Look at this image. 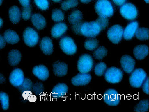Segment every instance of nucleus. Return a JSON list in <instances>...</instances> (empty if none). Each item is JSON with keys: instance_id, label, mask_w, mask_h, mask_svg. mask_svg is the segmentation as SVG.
<instances>
[{"instance_id": "f704fd0d", "label": "nucleus", "mask_w": 149, "mask_h": 112, "mask_svg": "<svg viewBox=\"0 0 149 112\" xmlns=\"http://www.w3.org/2000/svg\"><path fill=\"white\" fill-rule=\"evenodd\" d=\"M34 1L36 5L41 10H47L49 8L48 0H34Z\"/></svg>"}, {"instance_id": "09e8293b", "label": "nucleus", "mask_w": 149, "mask_h": 112, "mask_svg": "<svg viewBox=\"0 0 149 112\" xmlns=\"http://www.w3.org/2000/svg\"><path fill=\"white\" fill-rule=\"evenodd\" d=\"M3 1L4 0H0V6L2 4V2H3Z\"/></svg>"}, {"instance_id": "e433bc0d", "label": "nucleus", "mask_w": 149, "mask_h": 112, "mask_svg": "<svg viewBox=\"0 0 149 112\" xmlns=\"http://www.w3.org/2000/svg\"><path fill=\"white\" fill-rule=\"evenodd\" d=\"M101 28L102 30L106 28L109 24V20L107 18L99 17L96 20Z\"/></svg>"}, {"instance_id": "58836bf2", "label": "nucleus", "mask_w": 149, "mask_h": 112, "mask_svg": "<svg viewBox=\"0 0 149 112\" xmlns=\"http://www.w3.org/2000/svg\"><path fill=\"white\" fill-rule=\"evenodd\" d=\"M83 22L82 21L76 23L72 26V30L73 32L77 35L81 34V28Z\"/></svg>"}, {"instance_id": "39448f33", "label": "nucleus", "mask_w": 149, "mask_h": 112, "mask_svg": "<svg viewBox=\"0 0 149 112\" xmlns=\"http://www.w3.org/2000/svg\"><path fill=\"white\" fill-rule=\"evenodd\" d=\"M59 45L62 51L68 55H73L76 53L77 50L75 42L69 37H62L60 40Z\"/></svg>"}, {"instance_id": "f8f14e48", "label": "nucleus", "mask_w": 149, "mask_h": 112, "mask_svg": "<svg viewBox=\"0 0 149 112\" xmlns=\"http://www.w3.org/2000/svg\"><path fill=\"white\" fill-rule=\"evenodd\" d=\"M121 67L127 73H130L133 71L136 65V62L132 57L128 55L123 56L120 59Z\"/></svg>"}, {"instance_id": "49530a36", "label": "nucleus", "mask_w": 149, "mask_h": 112, "mask_svg": "<svg viewBox=\"0 0 149 112\" xmlns=\"http://www.w3.org/2000/svg\"><path fill=\"white\" fill-rule=\"evenodd\" d=\"M3 20L1 18H0V28H1L2 25H3Z\"/></svg>"}, {"instance_id": "bb28decb", "label": "nucleus", "mask_w": 149, "mask_h": 112, "mask_svg": "<svg viewBox=\"0 0 149 112\" xmlns=\"http://www.w3.org/2000/svg\"><path fill=\"white\" fill-rule=\"evenodd\" d=\"M107 50L104 46H101L95 51L93 53V56L97 60H102L107 56Z\"/></svg>"}, {"instance_id": "7c9ffc66", "label": "nucleus", "mask_w": 149, "mask_h": 112, "mask_svg": "<svg viewBox=\"0 0 149 112\" xmlns=\"http://www.w3.org/2000/svg\"><path fill=\"white\" fill-rule=\"evenodd\" d=\"M77 0H66L62 2L61 8L64 11H67L69 9L75 8L78 5Z\"/></svg>"}, {"instance_id": "4468645a", "label": "nucleus", "mask_w": 149, "mask_h": 112, "mask_svg": "<svg viewBox=\"0 0 149 112\" xmlns=\"http://www.w3.org/2000/svg\"><path fill=\"white\" fill-rule=\"evenodd\" d=\"M33 74L38 79L42 81L47 80L49 77V71L44 65H40L35 66L33 69Z\"/></svg>"}, {"instance_id": "a19ab883", "label": "nucleus", "mask_w": 149, "mask_h": 112, "mask_svg": "<svg viewBox=\"0 0 149 112\" xmlns=\"http://www.w3.org/2000/svg\"><path fill=\"white\" fill-rule=\"evenodd\" d=\"M6 45V42L3 37L0 34V50L3 49Z\"/></svg>"}, {"instance_id": "72a5a7b5", "label": "nucleus", "mask_w": 149, "mask_h": 112, "mask_svg": "<svg viewBox=\"0 0 149 112\" xmlns=\"http://www.w3.org/2000/svg\"><path fill=\"white\" fill-rule=\"evenodd\" d=\"M107 66L104 62L98 63L95 66L94 71L95 75L98 76H102L106 70Z\"/></svg>"}, {"instance_id": "c756f323", "label": "nucleus", "mask_w": 149, "mask_h": 112, "mask_svg": "<svg viewBox=\"0 0 149 112\" xmlns=\"http://www.w3.org/2000/svg\"><path fill=\"white\" fill-rule=\"evenodd\" d=\"M0 102L2 109L4 111L8 110L9 107V97L5 92H0Z\"/></svg>"}, {"instance_id": "6e6552de", "label": "nucleus", "mask_w": 149, "mask_h": 112, "mask_svg": "<svg viewBox=\"0 0 149 112\" xmlns=\"http://www.w3.org/2000/svg\"><path fill=\"white\" fill-rule=\"evenodd\" d=\"M23 38L26 44L30 47L36 45L39 40L38 32L33 28L30 27L26 28L24 31Z\"/></svg>"}, {"instance_id": "ea45409f", "label": "nucleus", "mask_w": 149, "mask_h": 112, "mask_svg": "<svg viewBox=\"0 0 149 112\" xmlns=\"http://www.w3.org/2000/svg\"><path fill=\"white\" fill-rule=\"evenodd\" d=\"M142 89L145 94H149V77H147L142 85Z\"/></svg>"}, {"instance_id": "b1692460", "label": "nucleus", "mask_w": 149, "mask_h": 112, "mask_svg": "<svg viewBox=\"0 0 149 112\" xmlns=\"http://www.w3.org/2000/svg\"><path fill=\"white\" fill-rule=\"evenodd\" d=\"M68 87L63 83H59L54 87L52 93L56 97H59L65 95L68 92Z\"/></svg>"}, {"instance_id": "1a4fd4ad", "label": "nucleus", "mask_w": 149, "mask_h": 112, "mask_svg": "<svg viewBox=\"0 0 149 112\" xmlns=\"http://www.w3.org/2000/svg\"><path fill=\"white\" fill-rule=\"evenodd\" d=\"M120 11L122 16L125 19L129 20L135 19L138 15V11L136 7L131 3L123 5Z\"/></svg>"}, {"instance_id": "9d476101", "label": "nucleus", "mask_w": 149, "mask_h": 112, "mask_svg": "<svg viewBox=\"0 0 149 112\" xmlns=\"http://www.w3.org/2000/svg\"><path fill=\"white\" fill-rule=\"evenodd\" d=\"M104 102L107 105L117 106L121 100V95L116 90L110 89L106 91L104 94Z\"/></svg>"}, {"instance_id": "aec40b11", "label": "nucleus", "mask_w": 149, "mask_h": 112, "mask_svg": "<svg viewBox=\"0 0 149 112\" xmlns=\"http://www.w3.org/2000/svg\"><path fill=\"white\" fill-rule=\"evenodd\" d=\"M68 66L63 62H56L53 65V71L55 75L58 77H63L68 72Z\"/></svg>"}, {"instance_id": "412c9836", "label": "nucleus", "mask_w": 149, "mask_h": 112, "mask_svg": "<svg viewBox=\"0 0 149 112\" xmlns=\"http://www.w3.org/2000/svg\"><path fill=\"white\" fill-rule=\"evenodd\" d=\"M3 37L6 42L11 44L17 43L20 40L17 33L13 30L9 29L5 32Z\"/></svg>"}, {"instance_id": "6ab92c4d", "label": "nucleus", "mask_w": 149, "mask_h": 112, "mask_svg": "<svg viewBox=\"0 0 149 112\" xmlns=\"http://www.w3.org/2000/svg\"><path fill=\"white\" fill-rule=\"evenodd\" d=\"M67 25L63 23H59L54 26L51 30L52 36L56 39L61 37L67 30Z\"/></svg>"}, {"instance_id": "f257e3e1", "label": "nucleus", "mask_w": 149, "mask_h": 112, "mask_svg": "<svg viewBox=\"0 0 149 112\" xmlns=\"http://www.w3.org/2000/svg\"><path fill=\"white\" fill-rule=\"evenodd\" d=\"M95 9L99 17L108 18L113 15V8L109 0H98L95 4Z\"/></svg>"}, {"instance_id": "7ed1b4c3", "label": "nucleus", "mask_w": 149, "mask_h": 112, "mask_svg": "<svg viewBox=\"0 0 149 112\" xmlns=\"http://www.w3.org/2000/svg\"><path fill=\"white\" fill-rule=\"evenodd\" d=\"M147 78V74L142 68H138L134 70L130 77V84L132 87L139 88L142 86Z\"/></svg>"}, {"instance_id": "0eeeda50", "label": "nucleus", "mask_w": 149, "mask_h": 112, "mask_svg": "<svg viewBox=\"0 0 149 112\" xmlns=\"http://www.w3.org/2000/svg\"><path fill=\"white\" fill-rule=\"evenodd\" d=\"M123 28L120 25H114L108 30L107 37L112 43L118 44L120 42L123 37Z\"/></svg>"}, {"instance_id": "a18cd8bd", "label": "nucleus", "mask_w": 149, "mask_h": 112, "mask_svg": "<svg viewBox=\"0 0 149 112\" xmlns=\"http://www.w3.org/2000/svg\"><path fill=\"white\" fill-rule=\"evenodd\" d=\"M81 2L84 3H89L92 0H80Z\"/></svg>"}, {"instance_id": "20e7f679", "label": "nucleus", "mask_w": 149, "mask_h": 112, "mask_svg": "<svg viewBox=\"0 0 149 112\" xmlns=\"http://www.w3.org/2000/svg\"><path fill=\"white\" fill-rule=\"evenodd\" d=\"M93 66V60L90 55H83L79 58L77 63V67L81 73H88L92 70Z\"/></svg>"}, {"instance_id": "5701e85b", "label": "nucleus", "mask_w": 149, "mask_h": 112, "mask_svg": "<svg viewBox=\"0 0 149 112\" xmlns=\"http://www.w3.org/2000/svg\"><path fill=\"white\" fill-rule=\"evenodd\" d=\"M8 58L10 65L13 66H16L20 62L22 59V55L18 50H12L9 52Z\"/></svg>"}, {"instance_id": "dca6fc26", "label": "nucleus", "mask_w": 149, "mask_h": 112, "mask_svg": "<svg viewBox=\"0 0 149 112\" xmlns=\"http://www.w3.org/2000/svg\"><path fill=\"white\" fill-rule=\"evenodd\" d=\"M40 47L43 53L46 55H50L53 52V44L52 39L49 37L43 38L40 43Z\"/></svg>"}, {"instance_id": "423d86ee", "label": "nucleus", "mask_w": 149, "mask_h": 112, "mask_svg": "<svg viewBox=\"0 0 149 112\" xmlns=\"http://www.w3.org/2000/svg\"><path fill=\"white\" fill-rule=\"evenodd\" d=\"M123 76V73L120 69L115 67L107 69L104 74L106 80L112 84H117L120 82Z\"/></svg>"}, {"instance_id": "c85d7f7f", "label": "nucleus", "mask_w": 149, "mask_h": 112, "mask_svg": "<svg viewBox=\"0 0 149 112\" xmlns=\"http://www.w3.org/2000/svg\"><path fill=\"white\" fill-rule=\"evenodd\" d=\"M33 83L29 79L26 78L24 80L22 84L18 87L19 91L22 92L30 91L32 88Z\"/></svg>"}, {"instance_id": "f03ea898", "label": "nucleus", "mask_w": 149, "mask_h": 112, "mask_svg": "<svg viewBox=\"0 0 149 112\" xmlns=\"http://www.w3.org/2000/svg\"><path fill=\"white\" fill-rule=\"evenodd\" d=\"M102 30L97 21L83 23L81 28V33L84 36L89 38L95 37Z\"/></svg>"}, {"instance_id": "2eb2a0df", "label": "nucleus", "mask_w": 149, "mask_h": 112, "mask_svg": "<svg viewBox=\"0 0 149 112\" xmlns=\"http://www.w3.org/2000/svg\"><path fill=\"white\" fill-rule=\"evenodd\" d=\"M139 27L137 21H133L129 23L123 30V37L126 40H130L135 35L136 30Z\"/></svg>"}, {"instance_id": "ddd939ff", "label": "nucleus", "mask_w": 149, "mask_h": 112, "mask_svg": "<svg viewBox=\"0 0 149 112\" xmlns=\"http://www.w3.org/2000/svg\"><path fill=\"white\" fill-rule=\"evenodd\" d=\"M92 80V77L88 73H81L77 75L71 80V82L75 86H82L87 85Z\"/></svg>"}, {"instance_id": "8fccbe9b", "label": "nucleus", "mask_w": 149, "mask_h": 112, "mask_svg": "<svg viewBox=\"0 0 149 112\" xmlns=\"http://www.w3.org/2000/svg\"><path fill=\"white\" fill-rule=\"evenodd\" d=\"M146 3H148V0H144Z\"/></svg>"}, {"instance_id": "4c0bfd02", "label": "nucleus", "mask_w": 149, "mask_h": 112, "mask_svg": "<svg viewBox=\"0 0 149 112\" xmlns=\"http://www.w3.org/2000/svg\"><path fill=\"white\" fill-rule=\"evenodd\" d=\"M33 91L35 94L39 95L44 91V86L42 83L38 82L36 83L32 86Z\"/></svg>"}, {"instance_id": "cd10ccee", "label": "nucleus", "mask_w": 149, "mask_h": 112, "mask_svg": "<svg viewBox=\"0 0 149 112\" xmlns=\"http://www.w3.org/2000/svg\"><path fill=\"white\" fill-rule=\"evenodd\" d=\"M149 101L148 100L141 101L134 108V111L136 112H146L148 110Z\"/></svg>"}, {"instance_id": "393cba45", "label": "nucleus", "mask_w": 149, "mask_h": 112, "mask_svg": "<svg viewBox=\"0 0 149 112\" xmlns=\"http://www.w3.org/2000/svg\"><path fill=\"white\" fill-rule=\"evenodd\" d=\"M83 14L81 11L79 10L73 11L69 16V22L73 25L76 23L82 21Z\"/></svg>"}, {"instance_id": "37998d69", "label": "nucleus", "mask_w": 149, "mask_h": 112, "mask_svg": "<svg viewBox=\"0 0 149 112\" xmlns=\"http://www.w3.org/2000/svg\"><path fill=\"white\" fill-rule=\"evenodd\" d=\"M112 1L116 5L122 6L125 3L126 0H112Z\"/></svg>"}, {"instance_id": "a211bd4d", "label": "nucleus", "mask_w": 149, "mask_h": 112, "mask_svg": "<svg viewBox=\"0 0 149 112\" xmlns=\"http://www.w3.org/2000/svg\"><path fill=\"white\" fill-rule=\"evenodd\" d=\"M31 21L33 26L38 30L44 29L46 25L45 18L39 13L33 14L31 16Z\"/></svg>"}, {"instance_id": "f3484780", "label": "nucleus", "mask_w": 149, "mask_h": 112, "mask_svg": "<svg viewBox=\"0 0 149 112\" xmlns=\"http://www.w3.org/2000/svg\"><path fill=\"white\" fill-rule=\"evenodd\" d=\"M149 53V48L146 45H139L134 47L133 54L135 58L138 60L145 59Z\"/></svg>"}, {"instance_id": "c03bdc74", "label": "nucleus", "mask_w": 149, "mask_h": 112, "mask_svg": "<svg viewBox=\"0 0 149 112\" xmlns=\"http://www.w3.org/2000/svg\"><path fill=\"white\" fill-rule=\"evenodd\" d=\"M6 81V79L2 74L0 73V84H3Z\"/></svg>"}, {"instance_id": "4be33fe9", "label": "nucleus", "mask_w": 149, "mask_h": 112, "mask_svg": "<svg viewBox=\"0 0 149 112\" xmlns=\"http://www.w3.org/2000/svg\"><path fill=\"white\" fill-rule=\"evenodd\" d=\"M9 16L10 20L14 24L18 23L21 17L20 9L17 6L11 7L9 11Z\"/></svg>"}, {"instance_id": "a878e982", "label": "nucleus", "mask_w": 149, "mask_h": 112, "mask_svg": "<svg viewBox=\"0 0 149 112\" xmlns=\"http://www.w3.org/2000/svg\"><path fill=\"white\" fill-rule=\"evenodd\" d=\"M137 39L141 41L148 39V30L145 28H138L135 34Z\"/></svg>"}, {"instance_id": "79ce46f5", "label": "nucleus", "mask_w": 149, "mask_h": 112, "mask_svg": "<svg viewBox=\"0 0 149 112\" xmlns=\"http://www.w3.org/2000/svg\"><path fill=\"white\" fill-rule=\"evenodd\" d=\"M18 1L23 7L30 6V0H18Z\"/></svg>"}, {"instance_id": "c9c22d12", "label": "nucleus", "mask_w": 149, "mask_h": 112, "mask_svg": "<svg viewBox=\"0 0 149 112\" xmlns=\"http://www.w3.org/2000/svg\"><path fill=\"white\" fill-rule=\"evenodd\" d=\"M21 16L23 19L27 20L31 16V10L30 6L23 7L21 12Z\"/></svg>"}, {"instance_id": "de8ad7c7", "label": "nucleus", "mask_w": 149, "mask_h": 112, "mask_svg": "<svg viewBox=\"0 0 149 112\" xmlns=\"http://www.w3.org/2000/svg\"><path fill=\"white\" fill-rule=\"evenodd\" d=\"M52 1L55 2H59L61 1V0H52Z\"/></svg>"}, {"instance_id": "473e14b6", "label": "nucleus", "mask_w": 149, "mask_h": 112, "mask_svg": "<svg viewBox=\"0 0 149 112\" xmlns=\"http://www.w3.org/2000/svg\"><path fill=\"white\" fill-rule=\"evenodd\" d=\"M98 41L96 39H91L88 40L84 44V47L88 50L93 51L98 47Z\"/></svg>"}, {"instance_id": "2f4dec72", "label": "nucleus", "mask_w": 149, "mask_h": 112, "mask_svg": "<svg viewBox=\"0 0 149 112\" xmlns=\"http://www.w3.org/2000/svg\"><path fill=\"white\" fill-rule=\"evenodd\" d=\"M52 20L54 22H59L64 19V15L60 9H55L52 12Z\"/></svg>"}, {"instance_id": "9b49d317", "label": "nucleus", "mask_w": 149, "mask_h": 112, "mask_svg": "<svg viewBox=\"0 0 149 112\" xmlns=\"http://www.w3.org/2000/svg\"><path fill=\"white\" fill-rule=\"evenodd\" d=\"M24 79L23 71L19 68L14 69L12 71L9 77V82L11 84L16 87L20 86Z\"/></svg>"}]
</instances>
